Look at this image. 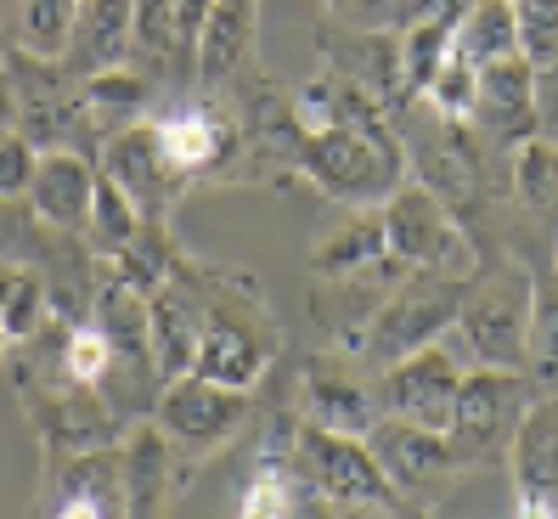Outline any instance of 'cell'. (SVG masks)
<instances>
[{
  "label": "cell",
  "mask_w": 558,
  "mask_h": 519,
  "mask_svg": "<svg viewBox=\"0 0 558 519\" xmlns=\"http://www.w3.org/2000/svg\"><path fill=\"white\" fill-rule=\"evenodd\" d=\"M170 271L198 294V311H204L198 350H192V373H204L215 384H232V389H259V378L288 355L259 277L243 271V266L198 260L186 249L175 254Z\"/></svg>",
  "instance_id": "6da1fadb"
},
{
  "label": "cell",
  "mask_w": 558,
  "mask_h": 519,
  "mask_svg": "<svg viewBox=\"0 0 558 519\" xmlns=\"http://www.w3.org/2000/svg\"><path fill=\"white\" fill-rule=\"evenodd\" d=\"M531 300H536V266L513 243H485L474 249V271L446 339L469 367H524Z\"/></svg>",
  "instance_id": "7a4b0ae2"
},
{
  "label": "cell",
  "mask_w": 558,
  "mask_h": 519,
  "mask_svg": "<svg viewBox=\"0 0 558 519\" xmlns=\"http://www.w3.org/2000/svg\"><path fill=\"white\" fill-rule=\"evenodd\" d=\"M288 514H407L367 435L300 424L288 463Z\"/></svg>",
  "instance_id": "3957f363"
},
{
  "label": "cell",
  "mask_w": 558,
  "mask_h": 519,
  "mask_svg": "<svg viewBox=\"0 0 558 519\" xmlns=\"http://www.w3.org/2000/svg\"><path fill=\"white\" fill-rule=\"evenodd\" d=\"M300 181L327 204H384L407 181V147L396 124H305Z\"/></svg>",
  "instance_id": "277c9868"
},
{
  "label": "cell",
  "mask_w": 558,
  "mask_h": 519,
  "mask_svg": "<svg viewBox=\"0 0 558 519\" xmlns=\"http://www.w3.org/2000/svg\"><path fill=\"white\" fill-rule=\"evenodd\" d=\"M463 288H469V271H451V266L407 271L396 282V294L378 305L373 328H367V339H361L355 355L367 367H389L396 355L446 339L451 322H457V305H463Z\"/></svg>",
  "instance_id": "5b68a950"
},
{
  "label": "cell",
  "mask_w": 558,
  "mask_h": 519,
  "mask_svg": "<svg viewBox=\"0 0 558 519\" xmlns=\"http://www.w3.org/2000/svg\"><path fill=\"white\" fill-rule=\"evenodd\" d=\"M254 412H259V396L254 389H232V384H215L204 373H181L163 384V396H158V424L163 435L175 440V451L192 463V469H204L209 458H220L226 446H238L254 424Z\"/></svg>",
  "instance_id": "8992f818"
},
{
  "label": "cell",
  "mask_w": 558,
  "mask_h": 519,
  "mask_svg": "<svg viewBox=\"0 0 558 519\" xmlns=\"http://www.w3.org/2000/svg\"><path fill=\"white\" fill-rule=\"evenodd\" d=\"M7 74L17 85V130L40 153H51V147H74L85 158L102 153V142H96V130H90V113H85V96H80V74L62 69V57H40V51L12 46Z\"/></svg>",
  "instance_id": "52a82bcc"
},
{
  "label": "cell",
  "mask_w": 558,
  "mask_h": 519,
  "mask_svg": "<svg viewBox=\"0 0 558 519\" xmlns=\"http://www.w3.org/2000/svg\"><path fill=\"white\" fill-rule=\"evenodd\" d=\"M243 124V153H248V186H288L300 181V147H305V119L293 90L277 74H248L220 96Z\"/></svg>",
  "instance_id": "ba28073f"
},
{
  "label": "cell",
  "mask_w": 558,
  "mask_h": 519,
  "mask_svg": "<svg viewBox=\"0 0 558 519\" xmlns=\"http://www.w3.org/2000/svg\"><path fill=\"white\" fill-rule=\"evenodd\" d=\"M536 396L542 389L531 384L524 367H469L457 412L446 424V435L469 458V469L508 463V446H513V435H519V424H524V412H531Z\"/></svg>",
  "instance_id": "9c48e42d"
},
{
  "label": "cell",
  "mask_w": 558,
  "mask_h": 519,
  "mask_svg": "<svg viewBox=\"0 0 558 519\" xmlns=\"http://www.w3.org/2000/svg\"><path fill=\"white\" fill-rule=\"evenodd\" d=\"M293 401H300L305 424L339 430V435H373V424L384 418V396H378V367H367L361 355L327 345L316 355H300L293 373Z\"/></svg>",
  "instance_id": "30bf717a"
},
{
  "label": "cell",
  "mask_w": 558,
  "mask_h": 519,
  "mask_svg": "<svg viewBox=\"0 0 558 519\" xmlns=\"http://www.w3.org/2000/svg\"><path fill=\"white\" fill-rule=\"evenodd\" d=\"M28 430H35L40 440V458H69V451H90V446H113L130 424L102 401V389H96L90 378H74L62 373L40 389H28V396H17Z\"/></svg>",
  "instance_id": "8fae6325"
},
{
  "label": "cell",
  "mask_w": 558,
  "mask_h": 519,
  "mask_svg": "<svg viewBox=\"0 0 558 519\" xmlns=\"http://www.w3.org/2000/svg\"><path fill=\"white\" fill-rule=\"evenodd\" d=\"M367 440L378 451V469L389 474V485H396V497L407 508H417V503L429 508L463 474H474L446 430H423V424H407V418H378Z\"/></svg>",
  "instance_id": "7c38bea8"
},
{
  "label": "cell",
  "mask_w": 558,
  "mask_h": 519,
  "mask_svg": "<svg viewBox=\"0 0 558 519\" xmlns=\"http://www.w3.org/2000/svg\"><path fill=\"white\" fill-rule=\"evenodd\" d=\"M378 209H384L389 254H396L401 266H412V271H429V266L474 271V243H469V232H463V220H457L423 181L407 176Z\"/></svg>",
  "instance_id": "4fadbf2b"
},
{
  "label": "cell",
  "mask_w": 558,
  "mask_h": 519,
  "mask_svg": "<svg viewBox=\"0 0 558 519\" xmlns=\"http://www.w3.org/2000/svg\"><path fill=\"white\" fill-rule=\"evenodd\" d=\"M96 170L108 181H119L130 192V204L147 220H170L186 204V192H198V181H192L170 158V147H163L158 119H136V124H124L119 136H108L102 153H96Z\"/></svg>",
  "instance_id": "5bb4252c"
},
{
  "label": "cell",
  "mask_w": 558,
  "mask_h": 519,
  "mask_svg": "<svg viewBox=\"0 0 558 519\" xmlns=\"http://www.w3.org/2000/svg\"><path fill=\"white\" fill-rule=\"evenodd\" d=\"M469 362L457 355L451 339H435L423 350L396 355L389 367H378V396H384V418H407L423 430H446L457 396H463Z\"/></svg>",
  "instance_id": "9a60e30c"
},
{
  "label": "cell",
  "mask_w": 558,
  "mask_h": 519,
  "mask_svg": "<svg viewBox=\"0 0 558 519\" xmlns=\"http://www.w3.org/2000/svg\"><path fill=\"white\" fill-rule=\"evenodd\" d=\"M40 492L35 514L57 519H124V463H119V440L113 446H90L69 451V458H40Z\"/></svg>",
  "instance_id": "2e32d148"
},
{
  "label": "cell",
  "mask_w": 558,
  "mask_h": 519,
  "mask_svg": "<svg viewBox=\"0 0 558 519\" xmlns=\"http://www.w3.org/2000/svg\"><path fill=\"white\" fill-rule=\"evenodd\" d=\"M316 57L322 69H333L344 80H355L361 90H373L384 113L401 102L407 90V69H401V28H384V23H350L327 12L316 23Z\"/></svg>",
  "instance_id": "e0dca14e"
},
{
  "label": "cell",
  "mask_w": 558,
  "mask_h": 519,
  "mask_svg": "<svg viewBox=\"0 0 558 519\" xmlns=\"http://www.w3.org/2000/svg\"><path fill=\"white\" fill-rule=\"evenodd\" d=\"M412 266H401L396 254H384L378 266H361V271H344V277H316L311 282V322L333 339L339 350H361V339H367V328H373V316H378V305L396 294V282L407 277Z\"/></svg>",
  "instance_id": "ac0fdd59"
},
{
  "label": "cell",
  "mask_w": 558,
  "mask_h": 519,
  "mask_svg": "<svg viewBox=\"0 0 558 519\" xmlns=\"http://www.w3.org/2000/svg\"><path fill=\"white\" fill-rule=\"evenodd\" d=\"M259 69H266L259 62V0H215L198 28V51H192L198 96H226Z\"/></svg>",
  "instance_id": "d6986e66"
},
{
  "label": "cell",
  "mask_w": 558,
  "mask_h": 519,
  "mask_svg": "<svg viewBox=\"0 0 558 519\" xmlns=\"http://www.w3.org/2000/svg\"><path fill=\"white\" fill-rule=\"evenodd\" d=\"M508 485L519 519H558V389H542L508 446Z\"/></svg>",
  "instance_id": "ffe728a7"
},
{
  "label": "cell",
  "mask_w": 558,
  "mask_h": 519,
  "mask_svg": "<svg viewBox=\"0 0 558 519\" xmlns=\"http://www.w3.org/2000/svg\"><path fill=\"white\" fill-rule=\"evenodd\" d=\"M119 463H124V503L136 519L170 514V503L186 492V480L198 474L175 451V440L163 435L158 418H136V424L119 435Z\"/></svg>",
  "instance_id": "44dd1931"
},
{
  "label": "cell",
  "mask_w": 558,
  "mask_h": 519,
  "mask_svg": "<svg viewBox=\"0 0 558 519\" xmlns=\"http://www.w3.org/2000/svg\"><path fill=\"white\" fill-rule=\"evenodd\" d=\"M469 124L480 130V142L519 153L536 136V62L531 57H502L480 69V90H474V113Z\"/></svg>",
  "instance_id": "7402d4cb"
},
{
  "label": "cell",
  "mask_w": 558,
  "mask_h": 519,
  "mask_svg": "<svg viewBox=\"0 0 558 519\" xmlns=\"http://www.w3.org/2000/svg\"><path fill=\"white\" fill-rule=\"evenodd\" d=\"M119 62H136V0H80L62 69L69 74H102Z\"/></svg>",
  "instance_id": "603a6c76"
},
{
  "label": "cell",
  "mask_w": 558,
  "mask_h": 519,
  "mask_svg": "<svg viewBox=\"0 0 558 519\" xmlns=\"http://www.w3.org/2000/svg\"><path fill=\"white\" fill-rule=\"evenodd\" d=\"M90 198H96V158H85V153H74V147L40 153L35 181H28V209H35L46 226L85 238Z\"/></svg>",
  "instance_id": "cb8c5ba5"
},
{
  "label": "cell",
  "mask_w": 558,
  "mask_h": 519,
  "mask_svg": "<svg viewBox=\"0 0 558 519\" xmlns=\"http://www.w3.org/2000/svg\"><path fill=\"white\" fill-rule=\"evenodd\" d=\"M384 254H389L384 209H378V204H350V209L311 243V277H344V271H361V266H378Z\"/></svg>",
  "instance_id": "d4e9b609"
},
{
  "label": "cell",
  "mask_w": 558,
  "mask_h": 519,
  "mask_svg": "<svg viewBox=\"0 0 558 519\" xmlns=\"http://www.w3.org/2000/svg\"><path fill=\"white\" fill-rule=\"evenodd\" d=\"M80 96H85V113H90L96 142H108V136H119L124 124L147 119V102H153V74H147V69H136V62H119V69L85 74V80H80Z\"/></svg>",
  "instance_id": "484cf974"
},
{
  "label": "cell",
  "mask_w": 558,
  "mask_h": 519,
  "mask_svg": "<svg viewBox=\"0 0 558 519\" xmlns=\"http://www.w3.org/2000/svg\"><path fill=\"white\" fill-rule=\"evenodd\" d=\"M513 209L558 243V147L531 136L513 153Z\"/></svg>",
  "instance_id": "4316f807"
},
{
  "label": "cell",
  "mask_w": 558,
  "mask_h": 519,
  "mask_svg": "<svg viewBox=\"0 0 558 519\" xmlns=\"http://www.w3.org/2000/svg\"><path fill=\"white\" fill-rule=\"evenodd\" d=\"M136 69L153 80L192 74V46L181 35L175 0H136Z\"/></svg>",
  "instance_id": "83f0119b"
},
{
  "label": "cell",
  "mask_w": 558,
  "mask_h": 519,
  "mask_svg": "<svg viewBox=\"0 0 558 519\" xmlns=\"http://www.w3.org/2000/svg\"><path fill=\"white\" fill-rule=\"evenodd\" d=\"M457 51H463L474 69L519 57V7L513 0H469L463 23H457Z\"/></svg>",
  "instance_id": "f1b7e54d"
},
{
  "label": "cell",
  "mask_w": 558,
  "mask_h": 519,
  "mask_svg": "<svg viewBox=\"0 0 558 519\" xmlns=\"http://www.w3.org/2000/svg\"><path fill=\"white\" fill-rule=\"evenodd\" d=\"M463 7H469V0H451L446 12L417 17L412 28H401V69H407V90H412V96L429 90V80L440 74V62L451 57L457 23H463Z\"/></svg>",
  "instance_id": "f546056e"
},
{
  "label": "cell",
  "mask_w": 558,
  "mask_h": 519,
  "mask_svg": "<svg viewBox=\"0 0 558 519\" xmlns=\"http://www.w3.org/2000/svg\"><path fill=\"white\" fill-rule=\"evenodd\" d=\"M74 12H80V0H0V23H7L12 46L40 51V57H62Z\"/></svg>",
  "instance_id": "4dcf8cb0"
},
{
  "label": "cell",
  "mask_w": 558,
  "mask_h": 519,
  "mask_svg": "<svg viewBox=\"0 0 558 519\" xmlns=\"http://www.w3.org/2000/svg\"><path fill=\"white\" fill-rule=\"evenodd\" d=\"M175 254H181V243L170 238V220H142L136 226V238H130L108 266L130 282V288H142V294L153 300L163 282H170V266H175Z\"/></svg>",
  "instance_id": "1f68e13d"
},
{
  "label": "cell",
  "mask_w": 558,
  "mask_h": 519,
  "mask_svg": "<svg viewBox=\"0 0 558 519\" xmlns=\"http://www.w3.org/2000/svg\"><path fill=\"white\" fill-rule=\"evenodd\" d=\"M524 373L536 389H558V271L536 266V300H531V345H524Z\"/></svg>",
  "instance_id": "d6a6232c"
},
{
  "label": "cell",
  "mask_w": 558,
  "mask_h": 519,
  "mask_svg": "<svg viewBox=\"0 0 558 519\" xmlns=\"http://www.w3.org/2000/svg\"><path fill=\"white\" fill-rule=\"evenodd\" d=\"M147 215L130 204V192L119 186V181H108L102 170H96V198H90V226H85V243L102 254V260H113L130 238H136V226H142Z\"/></svg>",
  "instance_id": "836d02e7"
},
{
  "label": "cell",
  "mask_w": 558,
  "mask_h": 519,
  "mask_svg": "<svg viewBox=\"0 0 558 519\" xmlns=\"http://www.w3.org/2000/svg\"><path fill=\"white\" fill-rule=\"evenodd\" d=\"M474 90H480V69L451 46V57L440 62V74L429 80V90H423V96H429V102H435L446 119H463V124H469V113H474Z\"/></svg>",
  "instance_id": "e575fe53"
},
{
  "label": "cell",
  "mask_w": 558,
  "mask_h": 519,
  "mask_svg": "<svg viewBox=\"0 0 558 519\" xmlns=\"http://www.w3.org/2000/svg\"><path fill=\"white\" fill-rule=\"evenodd\" d=\"M519 7V51L547 69L558 62V0H513Z\"/></svg>",
  "instance_id": "d590c367"
},
{
  "label": "cell",
  "mask_w": 558,
  "mask_h": 519,
  "mask_svg": "<svg viewBox=\"0 0 558 519\" xmlns=\"http://www.w3.org/2000/svg\"><path fill=\"white\" fill-rule=\"evenodd\" d=\"M35 165H40V147L12 130L0 136V198H28V181H35Z\"/></svg>",
  "instance_id": "8d00e7d4"
},
{
  "label": "cell",
  "mask_w": 558,
  "mask_h": 519,
  "mask_svg": "<svg viewBox=\"0 0 558 519\" xmlns=\"http://www.w3.org/2000/svg\"><path fill=\"white\" fill-rule=\"evenodd\" d=\"M102 367H108V334L96 328V322H74L69 328V373L96 384Z\"/></svg>",
  "instance_id": "74e56055"
},
{
  "label": "cell",
  "mask_w": 558,
  "mask_h": 519,
  "mask_svg": "<svg viewBox=\"0 0 558 519\" xmlns=\"http://www.w3.org/2000/svg\"><path fill=\"white\" fill-rule=\"evenodd\" d=\"M536 136L558 147V62L536 69Z\"/></svg>",
  "instance_id": "f35d334b"
},
{
  "label": "cell",
  "mask_w": 558,
  "mask_h": 519,
  "mask_svg": "<svg viewBox=\"0 0 558 519\" xmlns=\"http://www.w3.org/2000/svg\"><path fill=\"white\" fill-rule=\"evenodd\" d=\"M209 7L215 0H175V17H181V35H186V46L198 51V28H204V17H209Z\"/></svg>",
  "instance_id": "ab89813d"
},
{
  "label": "cell",
  "mask_w": 558,
  "mask_h": 519,
  "mask_svg": "<svg viewBox=\"0 0 558 519\" xmlns=\"http://www.w3.org/2000/svg\"><path fill=\"white\" fill-rule=\"evenodd\" d=\"M12 130H17V85L0 69V136H12Z\"/></svg>",
  "instance_id": "60d3db41"
},
{
  "label": "cell",
  "mask_w": 558,
  "mask_h": 519,
  "mask_svg": "<svg viewBox=\"0 0 558 519\" xmlns=\"http://www.w3.org/2000/svg\"><path fill=\"white\" fill-rule=\"evenodd\" d=\"M7 51H12V35H7V23H0V69H7Z\"/></svg>",
  "instance_id": "b9f144b4"
},
{
  "label": "cell",
  "mask_w": 558,
  "mask_h": 519,
  "mask_svg": "<svg viewBox=\"0 0 558 519\" xmlns=\"http://www.w3.org/2000/svg\"><path fill=\"white\" fill-rule=\"evenodd\" d=\"M553 271H558V243H553Z\"/></svg>",
  "instance_id": "7bdbcfd3"
},
{
  "label": "cell",
  "mask_w": 558,
  "mask_h": 519,
  "mask_svg": "<svg viewBox=\"0 0 558 519\" xmlns=\"http://www.w3.org/2000/svg\"><path fill=\"white\" fill-rule=\"evenodd\" d=\"M327 7H333V0H327Z\"/></svg>",
  "instance_id": "ee69618b"
}]
</instances>
